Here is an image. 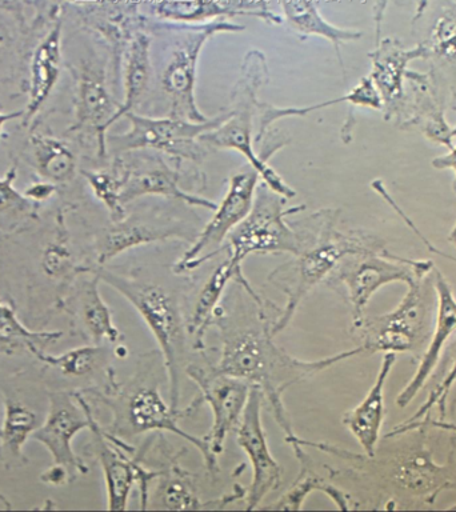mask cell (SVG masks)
Here are the masks:
<instances>
[{"label":"cell","mask_w":456,"mask_h":512,"mask_svg":"<svg viewBox=\"0 0 456 512\" xmlns=\"http://www.w3.org/2000/svg\"><path fill=\"white\" fill-rule=\"evenodd\" d=\"M271 327L244 328L227 332L223 339V350L216 370L234 376L258 388L268 400L276 422L283 428L288 443H295L298 436L292 430L290 418L283 403V392L288 384L280 379L284 374H294L299 380L316 372L326 370L342 360L354 356L352 350L340 352L330 358L303 362L292 358L272 343Z\"/></svg>","instance_id":"obj_1"},{"label":"cell","mask_w":456,"mask_h":512,"mask_svg":"<svg viewBox=\"0 0 456 512\" xmlns=\"http://www.w3.org/2000/svg\"><path fill=\"white\" fill-rule=\"evenodd\" d=\"M243 27L220 20L202 26H174V24H151L148 31L164 43L156 54L151 51L152 76L168 104V116L206 122V115L196 103V72L200 52L204 44L219 32H238Z\"/></svg>","instance_id":"obj_2"},{"label":"cell","mask_w":456,"mask_h":512,"mask_svg":"<svg viewBox=\"0 0 456 512\" xmlns=\"http://www.w3.org/2000/svg\"><path fill=\"white\" fill-rule=\"evenodd\" d=\"M338 215V211L334 210L316 212L319 230L314 240H304L303 250L296 255V259L279 266L270 275V279L283 283L287 299L282 314L271 326L272 336L280 334L290 324L304 298L335 271L343 259L352 255L384 251V247L370 236L344 234L338 231Z\"/></svg>","instance_id":"obj_3"},{"label":"cell","mask_w":456,"mask_h":512,"mask_svg":"<svg viewBox=\"0 0 456 512\" xmlns=\"http://www.w3.org/2000/svg\"><path fill=\"white\" fill-rule=\"evenodd\" d=\"M270 79L266 56L262 51L250 50L244 55L239 79L231 91L227 118L219 127L204 132L200 142L211 148H226L242 152L250 166L258 172L263 182L284 198H295L296 191L288 186L282 176L260 158L254 146L255 115L258 110L259 92Z\"/></svg>","instance_id":"obj_4"},{"label":"cell","mask_w":456,"mask_h":512,"mask_svg":"<svg viewBox=\"0 0 456 512\" xmlns=\"http://www.w3.org/2000/svg\"><path fill=\"white\" fill-rule=\"evenodd\" d=\"M286 202L287 198L276 194L266 183L258 184L250 214L231 231L224 246L219 248L218 254L227 251V260L238 276L236 282L242 284L254 298L258 295L251 290L242 270L247 256L279 252L296 256L303 250L304 240L288 226L286 218L306 210V206L300 204L286 208Z\"/></svg>","instance_id":"obj_5"},{"label":"cell","mask_w":456,"mask_h":512,"mask_svg":"<svg viewBox=\"0 0 456 512\" xmlns=\"http://www.w3.org/2000/svg\"><path fill=\"white\" fill-rule=\"evenodd\" d=\"M95 274L99 276L100 282L107 283L135 307L147 324L148 330L154 335L166 364L170 406L178 410L180 370L186 352V339L182 316L175 299L162 287L126 278L106 268L99 267Z\"/></svg>","instance_id":"obj_6"},{"label":"cell","mask_w":456,"mask_h":512,"mask_svg":"<svg viewBox=\"0 0 456 512\" xmlns=\"http://www.w3.org/2000/svg\"><path fill=\"white\" fill-rule=\"evenodd\" d=\"M130 130L122 135L111 136L107 140L115 155L132 150H155L188 162L200 163L208 155V148L200 142L204 132L219 127L227 118L226 114L215 116L206 122L196 123L190 120L171 118H150L128 112Z\"/></svg>","instance_id":"obj_7"},{"label":"cell","mask_w":456,"mask_h":512,"mask_svg":"<svg viewBox=\"0 0 456 512\" xmlns=\"http://www.w3.org/2000/svg\"><path fill=\"white\" fill-rule=\"evenodd\" d=\"M183 159L155 150H132L118 154L114 166L122 176L124 206L142 196H163L194 207L215 211L218 203L183 190L180 183L190 178L184 174ZM191 179V178H190Z\"/></svg>","instance_id":"obj_8"},{"label":"cell","mask_w":456,"mask_h":512,"mask_svg":"<svg viewBox=\"0 0 456 512\" xmlns=\"http://www.w3.org/2000/svg\"><path fill=\"white\" fill-rule=\"evenodd\" d=\"M114 410V423L110 434L138 435L150 431L171 432L188 443L192 444L200 452L204 464L211 474L219 472V463L216 455L212 454L210 444L206 436L191 435L179 426V419L188 410L180 411L172 408L164 402L162 395L156 386H144L135 388L128 395H124L122 402H111L104 399Z\"/></svg>","instance_id":"obj_9"},{"label":"cell","mask_w":456,"mask_h":512,"mask_svg":"<svg viewBox=\"0 0 456 512\" xmlns=\"http://www.w3.org/2000/svg\"><path fill=\"white\" fill-rule=\"evenodd\" d=\"M354 260H342L338 278L347 288L352 306V320L358 328L363 323L364 308L379 288L394 282L411 284L423 279L434 268L431 260H410L399 258L387 252H370L354 255Z\"/></svg>","instance_id":"obj_10"},{"label":"cell","mask_w":456,"mask_h":512,"mask_svg":"<svg viewBox=\"0 0 456 512\" xmlns=\"http://www.w3.org/2000/svg\"><path fill=\"white\" fill-rule=\"evenodd\" d=\"M259 178L258 172L252 167L231 176L226 195L216 207L210 222L204 226L190 250L184 252L182 259L176 263V274L195 270L218 255L219 248L231 231L250 214Z\"/></svg>","instance_id":"obj_11"},{"label":"cell","mask_w":456,"mask_h":512,"mask_svg":"<svg viewBox=\"0 0 456 512\" xmlns=\"http://www.w3.org/2000/svg\"><path fill=\"white\" fill-rule=\"evenodd\" d=\"M46 419L36 428L32 439L46 447L55 464L66 467L72 482L88 468L75 454L72 442L80 431L90 430L92 414L80 392L58 391L48 395Z\"/></svg>","instance_id":"obj_12"},{"label":"cell","mask_w":456,"mask_h":512,"mask_svg":"<svg viewBox=\"0 0 456 512\" xmlns=\"http://www.w3.org/2000/svg\"><path fill=\"white\" fill-rule=\"evenodd\" d=\"M186 374L199 387L212 412V426L206 435L212 454H222L227 436L238 428L250 396L251 386L242 379L222 374L216 368L190 364Z\"/></svg>","instance_id":"obj_13"},{"label":"cell","mask_w":456,"mask_h":512,"mask_svg":"<svg viewBox=\"0 0 456 512\" xmlns=\"http://www.w3.org/2000/svg\"><path fill=\"white\" fill-rule=\"evenodd\" d=\"M90 431L94 436V450L102 467L107 492V510L126 511L128 499L135 483L140 487V502L147 508L148 488L152 480L159 478L160 472L150 471L140 466L138 460L123 452L124 443L115 435L104 431L92 416Z\"/></svg>","instance_id":"obj_14"},{"label":"cell","mask_w":456,"mask_h":512,"mask_svg":"<svg viewBox=\"0 0 456 512\" xmlns=\"http://www.w3.org/2000/svg\"><path fill=\"white\" fill-rule=\"evenodd\" d=\"M262 392L252 387L242 420L236 428V443L252 467V482L247 490L246 510H258L270 492L282 484L283 468L272 456L262 422Z\"/></svg>","instance_id":"obj_15"},{"label":"cell","mask_w":456,"mask_h":512,"mask_svg":"<svg viewBox=\"0 0 456 512\" xmlns=\"http://www.w3.org/2000/svg\"><path fill=\"white\" fill-rule=\"evenodd\" d=\"M387 0L380 6L376 19V44L368 54L371 59L370 76L380 92L383 100L384 120L402 119L404 99V83L408 64L415 59L428 58L430 50L427 44L420 43L416 47L404 48L398 40L380 38V23H382L384 7Z\"/></svg>","instance_id":"obj_16"},{"label":"cell","mask_w":456,"mask_h":512,"mask_svg":"<svg viewBox=\"0 0 456 512\" xmlns=\"http://www.w3.org/2000/svg\"><path fill=\"white\" fill-rule=\"evenodd\" d=\"M422 279L408 284L399 306L390 314L376 316L360 324L364 352H404L415 347L424 326Z\"/></svg>","instance_id":"obj_17"},{"label":"cell","mask_w":456,"mask_h":512,"mask_svg":"<svg viewBox=\"0 0 456 512\" xmlns=\"http://www.w3.org/2000/svg\"><path fill=\"white\" fill-rule=\"evenodd\" d=\"M120 107L108 90L106 72L87 64L82 68L78 80L76 100V122L71 131L90 130L96 135L99 156H107L108 128Z\"/></svg>","instance_id":"obj_18"},{"label":"cell","mask_w":456,"mask_h":512,"mask_svg":"<svg viewBox=\"0 0 456 512\" xmlns=\"http://www.w3.org/2000/svg\"><path fill=\"white\" fill-rule=\"evenodd\" d=\"M171 238L190 239L184 235L180 224L162 216H126L120 222H112L98 240V263L110 262L115 256L130 248Z\"/></svg>","instance_id":"obj_19"},{"label":"cell","mask_w":456,"mask_h":512,"mask_svg":"<svg viewBox=\"0 0 456 512\" xmlns=\"http://www.w3.org/2000/svg\"><path fill=\"white\" fill-rule=\"evenodd\" d=\"M436 275V292H438V318H436V327L434 336H432L430 346L420 362L418 370L407 386L400 391L396 404L400 408L407 407L414 400L415 396L422 390L427 379L430 378L432 371L438 364L440 352H442L444 343L456 331V299L452 294L447 280L434 267Z\"/></svg>","instance_id":"obj_20"},{"label":"cell","mask_w":456,"mask_h":512,"mask_svg":"<svg viewBox=\"0 0 456 512\" xmlns=\"http://www.w3.org/2000/svg\"><path fill=\"white\" fill-rule=\"evenodd\" d=\"M396 362L395 352H386L378 375L362 402L343 416V424L350 430L359 446L368 456H374L384 420V387Z\"/></svg>","instance_id":"obj_21"},{"label":"cell","mask_w":456,"mask_h":512,"mask_svg":"<svg viewBox=\"0 0 456 512\" xmlns=\"http://www.w3.org/2000/svg\"><path fill=\"white\" fill-rule=\"evenodd\" d=\"M3 419L0 424V463L6 470H16L30 463L24 446L40 426L39 415L16 396L3 394Z\"/></svg>","instance_id":"obj_22"},{"label":"cell","mask_w":456,"mask_h":512,"mask_svg":"<svg viewBox=\"0 0 456 512\" xmlns=\"http://www.w3.org/2000/svg\"><path fill=\"white\" fill-rule=\"evenodd\" d=\"M406 82L411 87L414 95L412 103L411 118L400 124V127L416 128L431 142L442 144L451 150L454 147V138H452V127L448 126L444 119L442 107L436 99L434 87L427 74L408 70Z\"/></svg>","instance_id":"obj_23"},{"label":"cell","mask_w":456,"mask_h":512,"mask_svg":"<svg viewBox=\"0 0 456 512\" xmlns=\"http://www.w3.org/2000/svg\"><path fill=\"white\" fill-rule=\"evenodd\" d=\"M62 68V26L56 24L43 42L36 47L31 59L30 94L24 119L26 122L38 114L40 107L50 98Z\"/></svg>","instance_id":"obj_24"},{"label":"cell","mask_w":456,"mask_h":512,"mask_svg":"<svg viewBox=\"0 0 456 512\" xmlns=\"http://www.w3.org/2000/svg\"><path fill=\"white\" fill-rule=\"evenodd\" d=\"M160 476L162 480L156 491V499L164 510H220L235 500L243 499L247 494L243 487L235 486L230 495L215 500H203L196 492L198 490L195 488L194 479L182 468L172 467L167 472H160Z\"/></svg>","instance_id":"obj_25"},{"label":"cell","mask_w":456,"mask_h":512,"mask_svg":"<svg viewBox=\"0 0 456 512\" xmlns=\"http://www.w3.org/2000/svg\"><path fill=\"white\" fill-rule=\"evenodd\" d=\"M152 63L151 38L147 32H139L126 52V74H124V100L120 103L112 124L143 102L151 90Z\"/></svg>","instance_id":"obj_26"},{"label":"cell","mask_w":456,"mask_h":512,"mask_svg":"<svg viewBox=\"0 0 456 512\" xmlns=\"http://www.w3.org/2000/svg\"><path fill=\"white\" fill-rule=\"evenodd\" d=\"M279 2L286 14L287 22L294 30L303 35L322 36V38L330 40L344 72L340 46L343 43L354 42V40L362 38V32L332 26L320 15L314 0H279Z\"/></svg>","instance_id":"obj_27"},{"label":"cell","mask_w":456,"mask_h":512,"mask_svg":"<svg viewBox=\"0 0 456 512\" xmlns=\"http://www.w3.org/2000/svg\"><path fill=\"white\" fill-rule=\"evenodd\" d=\"M62 331H32L24 326L15 308L0 298V355H20L24 352L36 355L47 346L59 342Z\"/></svg>","instance_id":"obj_28"},{"label":"cell","mask_w":456,"mask_h":512,"mask_svg":"<svg viewBox=\"0 0 456 512\" xmlns=\"http://www.w3.org/2000/svg\"><path fill=\"white\" fill-rule=\"evenodd\" d=\"M99 276L84 283L79 294L78 316L83 324L88 338L98 344H119L123 340V334L115 326L112 312L104 302L99 291Z\"/></svg>","instance_id":"obj_29"},{"label":"cell","mask_w":456,"mask_h":512,"mask_svg":"<svg viewBox=\"0 0 456 512\" xmlns=\"http://www.w3.org/2000/svg\"><path fill=\"white\" fill-rule=\"evenodd\" d=\"M232 279H238L234 268L231 267L228 260H224L222 264L208 278L207 282L204 283L202 290L196 300L194 311L188 322L187 331L194 340L195 350L203 351L206 348L204 344V336L208 327L211 326L212 320L215 319L216 311H218L220 300L228 283Z\"/></svg>","instance_id":"obj_30"},{"label":"cell","mask_w":456,"mask_h":512,"mask_svg":"<svg viewBox=\"0 0 456 512\" xmlns=\"http://www.w3.org/2000/svg\"><path fill=\"white\" fill-rule=\"evenodd\" d=\"M36 359L67 378H84L106 366L107 350L104 346L94 344V346L72 348L60 355H48L43 351L36 355Z\"/></svg>","instance_id":"obj_31"},{"label":"cell","mask_w":456,"mask_h":512,"mask_svg":"<svg viewBox=\"0 0 456 512\" xmlns=\"http://www.w3.org/2000/svg\"><path fill=\"white\" fill-rule=\"evenodd\" d=\"M39 174L52 182H67L75 174L74 152L59 140L36 136L32 139Z\"/></svg>","instance_id":"obj_32"},{"label":"cell","mask_w":456,"mask_h":512,"mask_svg":"<svg viewBox=\"0 0 456 512\" xmlns=\"http://www.w3.org/2000/svg\"><path fill=\"white\" fill-rule=\"evenodd\" d=\"M312 491H322L324 494L330 496L334 503L338 504L339 508L342 510H348L347 498L346 495L342 494V491L336 490L335 487L330 486V484L324 483V480H320L316 478L314 474H310L306 470V468H302V472H300V476L296 479L294 486L290 488L274 504V506H270V510H286V511H300L302 510V506L304 500H306L307 496L311 494Z\"/></svg>","instance_id":"obj_33"},{"label":"cell","mask_w":456,"mask_h":512,"mask_svg":"<svg viewBox=\"0 0 456 512\" xmlns=\"http://www.w3.org/2000/svg\"><path fill=\"white\" fill-rule=\"evenodd\" d=\"M83 175L86 176L94 194L107 207L112 222H120L126 218V206L122 202L123 182L118 168L112 164L111 170L83 172Z\"/></svg>","instance_id":"obj_34"},{"label":"cell","mask_w":456,"mask_h":512,"mask_svg":"<svg viewBox=\"0 0 456 512\" xmlns=\"http://www.w3.org/2000/svg\"><path fill=\"white\" fill-rule=\"evenodd\" d=\"M430 55L434 54L440 59H456V12L447 11L440 16L432 27L430 40L427 44Z\"/></svg>","instance_id":"obj_35"},{"label":"cell","mask_w":456,"mask_h":512,"mask_svg":"<svg viewBox=\"0 0 456 512\" xmlns=\"http://www.w3.org/2000/svg\"><path fill=\"white\" fill-rule=\"evenodd\" d=\"M411 460L400 468L399 482L412 491H426L434 482L435 468L424 458Z\"/></svg>","instance_id":"obj_36"},{"label":"cell","mask_w":456,"mask_h":512,"mask_svg":"<svg viewBox=\"0 0 456 512\" xmlns=\"http://www.w3.org/2000/svg\"><path fill=\"white\" fill-rule=\"evenodd\" d=\"M342 100L354 107H367L376 111L383 110L382 96H380V92L375 83L372 82L370 75L360 79V82L350 92L342 96Z\"/></svg>","instance_id":"obj_37"},{"label":"cell","mask_w":456,"mask_h":512,"mask_svg":"<svg viewBox=\"0 0 456 512\" xmlns=\"http://www.w3.org/2000/svg\"><path fill=\"white\" fill-rule=\"evenodd\" d=\"M15 178L16 167H11L7 174L0 179V214L27 210L31 206V200L15 190Z\"/></svg>","instance_id":"obj_38"},{"label":"cell","mask_w":456,"mask_h":512,"mask_svg":"<svg viewBox=\"0 0 456 512\" xmlns=\"http://www.w3.org/2000/svg\"><path fill=\"white\" fill-rule=\"evenodd\" d=\"M43 270L50 278L62 279L72 270V259L66 244H52L43 258Z\"/></svg>","instance_id":"obj_39"},{"label":"cell","mask_w":456,"mask_h":512,"mask_svg":"<svg viewBox=\"0 0 456 512\" xmlns=\"http://www.w3.org/2000/svg\"><path fill=\"white\" fill-rule=\"evenodd\" d=\"M40 480L44 484H48V486H64V484L71 483V476L68 474L67 468L60 466V464H55L50 468H47L46 471L40 475Z\"/></svg>","instance_id":"obj_40"},{"label":"cell","mask_w":456,"mask_h":512,"mask_svg":"<svg viewBox=\"0 0 456 512\" xmlns=\"http://www.w3.org/2000/svg\"><path fill=\"white\" fill-rule=\"evenodd\" d=\"M55 187L50 183H36L24 191V196L31 202H42L54 194Z\"/></svg>","instance_id":"obj_41"},{"label":"cell","mask_w":456,"mask_h":512,"mask_svg":"<svg viewBox=\"0 0 456 512\" xmlns=\"http://www.w3.org/2000/svg\"><path fill=\"white\" fill-rule=\"evenodd\" d=\"M432 167L436 170H452L455 174L454 188L456 192V146L452 147L446 155L432 159Z\"/></svg>","instance_id":"obj_42"},{"label":"cell","mask_w":456,"mask_h":512,"mask_svg":"<svg viewBox=\"0 0 456 512\" xmlns=\"http://www.w3.org/2000/svg\"><path fill=\"white\" fill-rule=\"evenodd\" d=\"M20 116H24V111H15L11 114L0 111V135H2L4 124L10 122V120L18 119Z\"/></svg>","instance_id":"obj_43"},{"label":"cell","mask_w":456,"mask_h":512,"mask_svg":"<svg viewBox=\"0 0 456 512\" xmlns=\"http://www.w3.org/2000/svg\"><path fill=\"white\" fill-rule=\"evenodd\" d=\"M430 423L434 427L442 428V430L456 432V424H454V423L435 422V420H432V422H430Z\"/></svg>","instance_id":"obj_44"},{"label":"cell","mask_w":456,"mask_h":512,"mask_svg":"<svg viewBox=\"0 0 456 512\" xmlns=\"http://www.w3.org/2000/svg\"><path fill=\"white\" fill-rule=\"evenodd\" d=\"M430 3V0H419L418 8H416V15L414 20H418L420 16L423 15V12L426 11V8Z\"/></svg>","instance_id":"obj_45"},{"label":"cell","mask_w":456,"mask_h":512,"mask_svg":"<svg viewBox=\"0 0 456 512\" xmlns=\"http://www.w3.org/2000/svg\"><path fill=\"white\" fill-rule=\"evenodd\" d=\"M450 242L454 243L456 246V223L454 228H452L451 234H450Z\"/></svg>","instance_id":"obj_46"},{"label":"cell","mask_w":456,"mask_h":512,"mask_svg":"<svg viewBox=\"0 0 456 512\" xmlns=\"http://www.w3.org/2000/svg\"><path fill=\"white\" fill-rule=\"evenodd\" d=\"M452 138L456 139V126L452 127Z\"/></svg>","instance_id":"obj_47"},{"label":"cell","mask_w":456,"mask_h":512,"mask_svg":"<svg viewBox=\"0 0 456 512\" xmlns=\"http://www.w3.org/2000/svg\"><path fill=\"white\" fill-rule=\"evenodd\" d=\"M452 508H454V510H456V506H454V507H452Z\"/></svg>","instance_id":"obj_48"},{"label":"cell","mask_w":456,"mask_h":512,"mask_svg":"<svg viewBox=\"0 0 456 512\" xmlns=\"http://www.w3.org/2000/svg\"><path fill=\"white\" fill-rule=\"evenodd\" d=\"M454 260H455V262H456V259H454Z\"/></svg>","instance_id":"obj_49"}]
</instances>
